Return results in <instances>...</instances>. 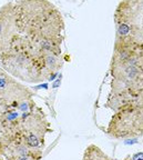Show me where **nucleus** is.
I'll use <instances>...</instances> for the list:
<instances>
[{"label":"nucleus","mask_w":143,"mask_h":160,"mask_svg":"<svg viewBox=\"0 0 143 160\" xmlns=\"http://www.w3.org/2000/svg\"><path fill=\"white\" fill-rule=\"evenodd\" d=\"M16 33L15 2H8L0 8V53L9 48Z\"/></svg>","instance_id":"6"},{"label":"nucleus","mask_w":143,"mask_h":160,"mask_svg":"<svg viewBox=\"0 0 143 160\" xmlns=\"http://www.w3.org/2000/svg\"><path fill=\"white\" fill-rule=\"evenodd\" d=\"M107 133L114 139L140 137L143 133V100L133 101L114 110L107 128Z\"/></svg>","instance_id":"3"},{"label":"nucleus","mask_w":143,"mask_h":160,"mask_svg":"<svg viewBox=\"0 0 143 160\" xmlns=\"http://www.w3.org/2000/svg\"><path fill=\"white\" fill-rule=\"evenodd\" d=\"M17 33L41 55H61L64 20L49 0H18L15 2Z\"/></svg>","instance_id":"1"},{"label":"nucleus","mask_w":143,"mask_h":160,"mask_svg":"<svg viewBox=\"0 0 143 160\" xmlns=\"http://www.w3.org/2000/svg\"><path fill=\"white\" fill-rule=\"evenodd\" d=\"M50 123L42 109L36 106L30 111H23L19 125V132L25 142L32 149L42 150L45 141V135L51 132Z\"/></svg>","instance_id":"4"},{"label":"nucleus","mask_w":143,"mask_h":160,"mask_svg":"<svg viewBox=\"0 0 143 160\" xmlns=\"http://www.w3.org/2000/svg\"><path fill=\"white\" fill-rule=\"evenodd\" d=\"M143 0H122L114 11V26L142 27Z\"/></svg>","instance_id":"5"},{"label":"nucleus","mask_w":143,"mask_h":160,"mask_svg":"<svg viewBox=\"0 0 143 160\" xmlns=\"http://www.w3.org/2000/svg\"><path fill=\"white\" fill-rule=\"evenodd\" d=\"M0 68L13 78L27 82L48 79L43 67V55L16 35L6 51L0 53Z\"/></svg>","instance_id":"2"},{"label":"nucleus","mask_w":143,"mask_h":160,"mask_svg":"<svg viewBox=\"0 0 143 160\" xmlns=\"http://www.w3.org/2000/svg\"><path fill=\"white\" fill-rule=\"evenodd\" d=\"M83 159H94V160H107L110 159L108 155H107L100 147L95 145H90L87 147L84 150V153L82 156Z\"/></svg>","instance_id":"7"},{"label":"nucleus","mask_w":143,"mask_h":160,"mask_svg":"<svg viewBox=\"0 0 143 160\" xmlns=\"http://www.w3.org/2000/svg\"><path fill=\"white\" fill-rule=\"evenodd\" d=\"M5 110H7V108H6L5 106L2 105V102H1V100H0V113L3 112Z\"/></svg>","instance_id":"8"}]
</instances>
